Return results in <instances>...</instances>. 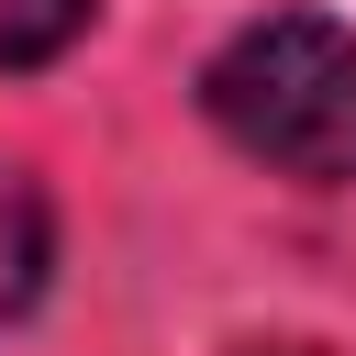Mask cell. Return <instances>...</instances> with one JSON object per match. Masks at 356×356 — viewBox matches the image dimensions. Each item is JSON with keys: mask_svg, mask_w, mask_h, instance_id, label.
<instances>
[{"mask_svg": "<svg viewBox=\"0 0 356 356\" xmlns=\"http://www.w3.org/2000/svg\"><path fill=\"white\" fill-rule=\"evenodd\" d=\"M200 100L256 167L312 178V189H356V33L345 22H323V11L245 22L200 67Z\"/></svg>", "mask_w": 356, "mask_h": 356, "instance_id": "cell-1", "label": "cell"}, {"mask_svg": "<svg viewBox=\"0 0 356 356\" xmlns=\"http://www.w3.org/2000/svg\"><path fill=\"white\" fill-rule=\"evenodd\" d=\"M44 256H56L44 189H33L22 167H0V323H22V312H33V289H44Z\"/></svg>", "mask_w": 356, "mask_h": 356, "instance_id": "cell-2", "label": "cell"}, {"mask_svg": "<svg viewBox=\"0 0 356 356\" xmlns=\"http://www.w3.org/2000/svg\"><path fill=\"white\" fill-rule=\"evenodd\" d=\"M89 33V0H0V67H44Z\"/></svg>", "mask_w": 356, "mask_h": 356, "instance_id": "cell-3", "label": "cell"}, {"mask_svg": "<svg viewBox=\"0 0 356 356\" xmlns=\"http://www.w3.org/2000/svg\"><path fill=\"white\" fill-rule=\"evenodd\" d=\"M234 356H312V345H234Z\"/></svg>", "mask_w": 356, "mask_h": 356, "instance_id": "cell-4", "label": "cell"}]
</instances>
